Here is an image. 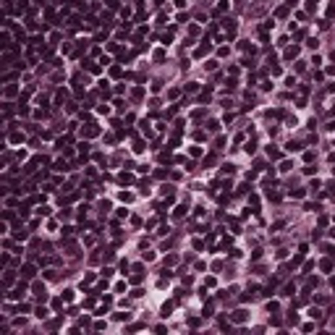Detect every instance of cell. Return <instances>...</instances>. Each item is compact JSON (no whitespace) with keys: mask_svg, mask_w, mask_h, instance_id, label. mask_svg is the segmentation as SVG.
Returning a JSON list of instances; mask_svg holds the SVG:
<instances>
[{"mask_svg":"<svg viewBox=\"0 0 335 335\" xmlns=\"http://www.w3.org/2000/svg\"><path fill=\"white\" fill-rule=\"evenodd\" d=\"M34 275H37V267L34 264H24V267H21V278H24V280H32Z\"/></svg>","mask_w":335,"mask_h":335,"instance_id":"obj_1","label":"cell"},{"mask_svg":"<svg viewBox=\"0 0 335 335\" xmlns=\"http://www.w3.org/2000/svg\"><path fill=\"white\" fill-rule=\"evenodd\" d=\"M246 317H249V311H246V309H236L233 314H230V319H233V322H238V325H241V322H246Z\"/></svg>","mask_w":335,"mask_h":335,"instance_id":"obj_2","label":"cell"},{"mask_svg":"<svg viewBox=\"0 0 335 335\" xmlns=\"http://www.w3.org/2000/svg\"><path fill=\"white\" fill-rule=\"evenodd\" d=\"M24 293H26V283L21 280L18 285H16V291H11V293H8V299H21V296H24Z\"/></svg>","mask_w":335,"mask_h":335,"instance_id":"obj_3","label":"cell"},{"mask_svg":"<svg viewBox=\"0 0 335 335\" xmlns=\"http://www.w3.org/2000/svg\"><path fill=\"white\" fill-rule=\"evenodd\" d=\"M296 55H299V47H288L285 50V60H293Z\"/></svg>","mask_w":335,"mask_h":335,"instance_id":"obj_4","label":"cell"},{"mask_svg":"<svg viewBox=\"0 0 335 335\" xmlns=\"http://www.w3.org/2000/svg\"><path fill=\"white\" fill-rule=\"evenodd\" d=\"M319 267H322L325 272H330V270H332V259H322V262H319Z\"/></svg>","mask_w":335,"mask_h":335,"instance_id":"obj_5","label":"cell"},{"mask_svg":"<svg viewBox=\"0 0 335 335\" xmlns=\"http://www.w3.org/2000/svg\"><path fill=\"white\" fill-rule=\"evenodd\" d=\"M3 283H5V285H11V283H13V270H5V275H3Z\"/></svg>","mask_w":335,"mask_h":335,"instance_id":"obj_6","label":"cell"},{"mask_svg":"<svg viewBox=\"0 0 335 335\" xmlns=\"http://www.w3.org/2000/svg\"><path fill=\"white\" fill-rule=\"evenodd\" d=\"M13 238H18V241H24V238H26V230L16 228V230H13Z\"/></svg>","mask_w":335,"mask_h":335,"instance_id":"obj_7","label":"cell"},{"mask_svg":"<svg viewBox=\"0 0 335 335\" xmlns=\"http://www.w3.org/2000/svg\"><path fill=\"white\" fill-rule=\"evenodd\" d=\"M115 319H118V322H128V319H131V314H126V311H118V314H115Z\"/></svg>","mask_w":335,"mask_h":335,"instance_id":"obj_8","label":"cell"},{"mask_svg":"<svg viewBox=\"0 0 335 335\" xmlns=\"http://www.w3.org/2000/svg\"><path fill=\"white\" fill-rule=\"evenodd\" d=\"M267 154H270L272 160H280V157H283V154H280L278 149H272V147H267Z\"/></svg>","mask_w":335,"mask_h":335,"instance_id":"obj_9","label":"cell"},{"mask_svg":"<svg viewBox=\"0 0 335 335\" xmlns=\"http://www.w3.org/2000/svg\"><path fill=\"white\" fill-rule=\"evenodd\" d=\"M291 196H296V199H304V196H306V191H304V189H293V191H291Z\"/></svg>","mask_w":335,"mask_h":335,"instance_id":"obj_10","label":"cell"},{"mask_svg":"<svg viewBox=\"0 0 335 335\" xmlns=\"http://www.w3.org/2000/svg\"><path fill=\"white\" fill-rule=\"evenodd\" d=\"M304 210H309V212H317L319 210V204L314 202V204H311V202H306V204H304Z\"/></svg>","mask_w":335,"mask_h":335,"instance_id":"obj_11","label":"cell"},{"mask_svg":"<svg viewBox=\"0 0 335 335\" xmlns=\"http://www.w3.org/2000/svg\"><path fill=\"white\" fill-rule=\"evenodd\" d=\"M249 202H251V207H254V212H259V196H249Z\"/></svg>","mask_w":335,"mask_h":335,"instance_id":"obj_12","label":"cell"},{"mask_svg":"<svg viewBox=\"0 0 335 335\" xmlns=\"http://www.w3.org/2000/svg\"><path fill=\"white\" fill-rule=\"evenodd\" d=\"M131 181H133L131 173H121V183H131Z\"/></svg>","mask_w":335,"mask_h":335,"instance_id":"obj_13","label":"cell"},{"mask_svg":"<svg viewBox=\"0 0 335 335\" xmlns=\"http://www.w3.org/2000/svg\"><path fill=\"white\" fill-rule=\"evenodd\" d=\"M94 133H97V126L89 123V126H86V136H94Z\"/></svg>","mask_w":335,"mask_h":335,"instance_id":"obj_14","label":"cell"},{"mask_svg":"<svg viewBox=\"0 0 335 335\" xmlns=\"http://www.w3.org/2000/svg\"><path fill=\"white\" fill-rule=\"evenodd\" d=\"M293 291H296V288L291 285V283H288V285H285V288H283V296H293Z\"/></svg>","mask_w":335,"mask_h":335,"instance_id":"obj_15","label":"cell"},{"mask_svg":"<svg viewBox=\"0 0 335 335\" xmlns=\"http://www.w3.org/2000/svg\"><path fill=\"white\" fill-rule=\"evenodd\" d=\"M207 50H210V44H202V47L196 50V58H202V55H207Z\"/></svg>","mask_w":335,"mask_h":335,"instance_id":"obj_16","label":"cell"},{"mask_svg":"<svg viewBox=\"0 0 335 335\" xmlns=\"http://www.w3.org/2000/svg\"><path fill=\"white\" fill-rule=\"evenodd\" d=\"M288 322H291V325H299V314H296V311H291V314H288Z\"/></svg>","mask_w":335,"mask_h":335,"instance_id":"obj_17","label":"cell"},{"mask_svg":"<svg viewBox=\"0 0 335 335\" xmlns=\"http://www.w3.org/2000/svg\"><path fill=\"white\" fill-rule=\"evenodd\" d=\"M207 128H210V131H217L220 123H217V121H207Z\"/></svg>","mask_w":335,"mask_h":335,"instance_id":"obj_18","label":"cell"},{"mask_svg":"<svg viewBox=\"0 0 335 335\" xmlns=\"http://www.w3.org/2000/svg\"><path fill=\"white\" fill-rule=\"evenodd\" d=\"M275 16H278V18H285V16H288V8H278V11H275Z\"/></svg>","mask_w":335,"mask_h":335,"instance_id":"obj_19","label":"cell"},{"mask_svg":"<svg viewBox=\"0 0 335 335\" xmlns=\"http://www.w3.org/2000/svg\"><path fill=\"white\" fill-rule=\"evenodd\" d=\"M133 194H128V191H121V202H131Z\"/></svg>","mask_w":335,"mask_h":335,"instance_id":"obj_20","label":"cell"},{"mask_svg":"<svg viewBox=\"0 0 335 335\" xmlns=\"http://www.w3.org/2000/svg\"><path fill=\"white\" fill-rule=\"evenodd\" d=\"M309 317L311 319H319V317H322V311H319V309H309Z\"/></svg>","mask_w":335,"mask_h":335,"instance_id":"obj_21","label":"cell"},{"mask_svg":"<svg viewBox=\"0 0 335 335\" xmlns=\"http://www.w3.org/2000/svg\"><path fill=\"white\" fill-rule=\"evenodd\" d=\"M55 170H68V165H65V160H58V162H55Z\"/></svg>","mask_w":335,"mask_h":335,"instance_id":"obj_22","label":"cell"},{"mask_svg":"<svg viewBox=\"0 0 335 335\" xmlns=\"http://www.w3.org/2000/svg\"><path fill=\"white\" fill-rule=\"evenodd\" d=\"M196 89H199V84H196V81H191V84H186V92H196Z\"/></svg>","mask_w":335,"mask_h":335,"instance_id":"obj_23","label":"cell"},{"mask_svg":"<svg viewBox=\"0 0 335 335\" xmlns=\"http://www.w3.org/2000/svg\"><path fill=\"white\" fill-rule=\"evenodd\" d=\"M301 149V144H296V141H291V144H288V152H299Z\"/></svg>","mask_w":335,"mask_h":335,"instance_id":"obj_24","label":"cell"},{"mask_svg":"<svg viewBox=\"0 0 335 335\" xmlns=\"http://www.w3.org/2000/svg\"><path fill=\"white\" fill-rule=\"evenodd\" d=\"M183 215H186V207H183V204L175 207V217H183Z\"/></svg>","mask_w":335,"mask_h":335,"instance_id":"obj_25","label":"cell"},{"mask_svg":"<svg viewBox=\"0 0 335 335\" xmlns=\"http://www.w3.org/2000/svg\"><path fill=\"white\" fill-rule=\"evenodd\" d=\"M37 317H39V319H44V317H47V309H44V306H39V309H37Z\"/></svg>","mask_w":335,"mask_h":335,"instance_id":"obj_26","label":"cell"},{"mask_svg":"<svg viewBox=\"0 0 335 335\" xmlns=\"http://www.w3.org/2000/svg\"><path fill=\"white\" fill-rule=\"evenodd\" d=\"M63 299L65 301H73V291H71V288H68V291H63Z\"/></svg>","mask_w":335,"mask_h":335,"instance_id":"obj_27","label":"cell"},{"mask_svg":"<svg viewBox=\"0 0 335 335\" xmlns=\"http://www.w3.org/2000/svg\"><path fill=\"white\" fill-rule=\"evenodd\" d=\"M63 301H65V299H55V301H53V309H63Z\"/></svg>","mask_w":335,"mask_h":335,"instance_id":"obj_28","label":"cell"},{"mask_svg":"<svg viewBox=\"0 0 335 335\" xmlns=\"http://www.w3.org/2000/svg\"><path fill=\"white\" fill-rule=\"evenodd\" d=\"M86 68H89V71H92V73H100V65H97V63H89V65H86Z\"/></svg>","mask_w":335,"mask_h":335,"instance_id":"obj_29","label":"cell"},{"mask_svg":"<svg viewBox=\"0 0 335 335\" xmlns=\"http://www.w3.org/2000/svg\"><path fill=\"white\" fill-rule=\"evenodd\" d=\"M330 238H335V228H332V230H330Z\"/></svg>","mask_w":335,"mask_h":335,"instance_id":"obj_30","label":"cell"}]
</instances>
